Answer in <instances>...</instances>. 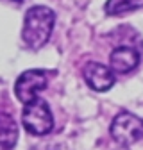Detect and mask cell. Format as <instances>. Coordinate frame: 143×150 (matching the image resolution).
<instances>
[{"mask_svg": "<svg viewBox=\"0 0 143 150\" xmlns=\"http://www.w3.org/2000/svg\"><path fill=\"white\" fill-rule=\"evenodd\" d=\"M54 22H56V14L52 9L45 6H34L27 11L25 20H23V29H22V40L23 43L38 50L41 48L54 30Z\"/></svg>", "mask_w": 143, "mask_h": 150, "instance_id": "cell-1", "label": "cell"}, {"mask_svg": "<svg viewBox=\"0 0 143 150\" xmlns=\"http://www.w3.org/2000/svg\"><path fill=\"white\" fill-rule=\"evenodd\" d=\"M23 127L29 134L34 136H45L54 129V116L48 104L41 98H36L25 104L23 115H22Z\"/></svg>", "mask_w": 143, "mask_h": 150, "instance_id": "cell-2", "label": "cell"}, {"mask_svg": "<svg viewBox=\"0 0 143 150\" xmlns=\"http://www.w3.org/2000/svg\"><path fill=\"white\" fill-rule=\"evenodd\" d=\"M111 136L123 146L136 143L143 138V118L131 111H120L111 123Z\"/></svg>", "mask_w": 143, "mask_h": 150, "instance_id": "cell-3", "label": "cell"}, {"mask_svg": "<svg viewBox=\"0 0 143 150\" xmlns=\"http://www.w3.org/2000/svg\"><path fill=\"white\" fill-rule=\"evenodd\" d=\"M47 88V75L41 70H27L14 82V95L22 104H29L38 98L40 91Z\"/></svg>", "mask_w": 143, "mask_h": 150, "instance_id": "cell-4", "label": "cell"}, {"mask_svg": "<svg viewBox=\"0 0 143 150\" xmlns=\"http://www.w3.org/2000/svg\"><path fill=\"white\" fill-rule=\"evenodd\" d=\"M84 79L95 91H107L115 84V71L100 63H88L84 66Z\"/></svg>", "mask_w": 143, "mask_h": 150, "instance_id": "cell-5", "label": "cell"}, {"mask_svg": "<svg viewBox=\"0 0 143 150\" xmlns=\"http://www.w3.org/2000/svg\"><path fill=\"white\" fill-rule=\"evenodd\" d=\"M139 52L134 50L132 47H116L113 52H111V57H109V63H111V70L116 71V73H127V71H132L138 64H139Z\"/></svg>", "mask_w": 143, "mask_h": 150, "instance_id": "cell-6", "label": "cell"}, {"mask_svg": "<svg viewBox=\"0 0 143 150\" xmlns=\"http://www.w3.org/2000/svg\"><path fill=\"white\" fill-rule=\"evenodd\" d=\"M18 139V127L9 112L0 111V148H13Z\"/></svg>", "mask_w": 143, "mask_h": 150, "instance_id": "cell-7", "label": "cell"}, {"mask_svg": "<svg viewBox=\"0 0 143 150\" xmlns=\"http://www.w3.org/2000/svg\"><path fill=\"white\" fill-rule=\"evenodd\" d=\"M143 7V0H107L104 11L109 16H120L123 13H131Z\"/></svg>", "mask_w": 143, "mask_h": 150, "instance_id": "cell-8", "label": "cell"}, {"mask_svg": "<svg viewBox=\"0 0 143 150\" xmlns=\"http://www.w3.org/2000/svg\"><path fill=\"white\" fill-rule=\"evenodd\" d=\"M7 2H13V4H23L25 0H7Z\"/></svg>", "mask_w": 143, "mask_h": 150, "instance_id": "cell-9", "label": "cell"}]
</instances>
